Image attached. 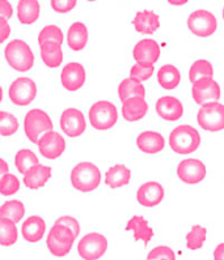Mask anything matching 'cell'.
I'll use <instances>...</instances> for the list:
<instances>
[{
    "label": "cell",
    "instance_id": "6da1fadb",
    "mask_svg": "<svg viewBox=\"0 0 224 260\" xmlns=\"http://www.w3.org/2000/svg\"><path fill=\"white\" fill-rule=\"evenodd\" d=\"M70 181L72 187L79 192H91L100 186L101 172L93 162L83 161L71 170Z\"/></svg>",
    "mask_w": 224,
    "mask_h": 260
},
{
    "label": "cell",
    "instance_id": "7a4b0ae2",
    "mask_svg": "<svg viewBox=\"0 0 224 260\" xmlns=\"http://www.w3.org/2000/svg\"><path fill=\"white\" fill-rule=\"evenodd\" d=\"M169 145L178 154H190L201 145V135L189 124L177 125L169 135Z\"/></svg>",
    "mask_w": 224,
    "mask_h": 260
},
{
    "label": "cell",
    "instance_id": "3957f363",
    "mask_svg": "<svg viewBox=\"0 0 224 260\" xmlns=\"http://www.w3.org/2000/svg\"><path fill=\"white\" fill-rule=\"evenodd\" d=\"M4 56L11 68L19 72H26L34 64V54L31 46L22 40L11 41L4 49Z\"/></svg>",
    "mask_w": 224,
    "mask_h": 260
},
{
    "label": "cell",
    "instance_id": "277c9868",
    "mask_svg": "<svg viewBox=\"0 0 224 260\" xmlns=\"http://www.w3.org/2000/svg\"><path fill=\"white\" fill-rule=\"evenodd\" d=\"M91 125L97 131H107L118 122V110L110 101H97L88 111Z\"/></svg>",
    "mask_w": 224,
    "mask_h": 260
},
{
    "label": "cell",
    "instance_id": "5b68a950",
    "mask_svg": "<svg viewBox=\"0 0 224 260\" xmlns=\"http://www.w3.org/2000/svg\"><path fill=\"white\" fill-rule=\"evenodd\" d=\"M54 129V123L46 111L42 109H32L24 118V132L26 138L37 144L38 140L46 132Z\"/></svg>",
    "mask_w": 224,
    "mask_h": 260
},
{
    "label": "cell",
    "instance_id": "8992f818",
    "mask_svg": "<svg viewBox=\"0 0 224 260\" xmlns=\"http://www.w3.org/2000/svg\"><path fill=\"white\" fill-rule=\"evenodd\" d=\"M186 24L189 30L201 38L211 37L218 29V20L215 15L206 10H197L191 12Z\"/></svg>",
    "mask_w": 224,
    "mask_h": 260
},
{
    "label": "cell",
    "instance_id": "52a82bcc",
    "mask_svg": "<svg viewBox=\"0 0 224 260\" xmlns=\"http://www.w3.org/2000/svg\"><path fill=\"white\" fill-rule=\"evenodd\" d=\"M198 124L210 132L224 129V105L219 102H209L203 105L197 115Z\"/></svg>",
    "mask_w": 224,
    "mask_h": 260
},
{
    "label": "cell",
    "instance_id": "ba28073f",
    "mask_svg": "<svg viewBox=\"0 0 224 260\" xmlns=\"http://www.w3.org/2000/svg\"><path fill=\"white\" fill-rule=\"evenodd\" d=\"M107 250V239L100 233H88L77 243V254L84 260H98Z\"/></svg>",
    "mask_w": 224,
    "mask_h": 260
},
{
    "label": "cell",
    "instance_id": "9c48e42d",
    "mask_svg": "<svg viewBox=\"0 0 224 260\" xmlns=\"http://www.w3.org/2000/svg\"><path fill=\"white\" fill-rule=\"evenodd\" d=\"M8 95L16 106H28L37 97V84L31 77H17L11 84Z\"/></svg>",
    "mask_w": 224,
    "mask_h": 260
},
{
    "label": "cell",
    "instance_id": "30bf717a",
    "mask_svg": "<svg viewBox=\"0 0 224 260\" xmlns=\"http://www.w3.org/2000/svg\"><path fill=\"white\" fill-rule=\"evenodd\" d=\"M62 131L70 138H79L86 132L87 122L84 118V114L75 107L66 109L61 115L59 120Z\"/></svg>",
    "mask_w": 224,
    "mask_h": 260
},
{
    "label": "cell",
    "instance_id": "8fae6325",
    "mask_svg": "<svg viewBox=\"0 0 224 260\" xmlns=\"http://www.w3.org/2000/svg\"><path fill=\"white\" fill-rule=\"evenodd\" d=\"M191 94L197 105L203 106L209 102H218L220 98V86L212 77H205L193 84Z\"/></svg>",
    "mask_w": 224,
    "mask_h": 260
},
{
    "label": "cell",
    "instance_id": "7c38bea8",
    "mask_svg": "<svg viewBox=\"0 0 224 260\" xmlns=\"http://www.w3.org/2000/svg\"><path fill=\"white\" fill-rule=\"evenodd\" d=\"M87 81L86 68L81 63L71 61L63 67L61 72V84L67 92H76Z\"/></svg>",
    "mask_w": 224,
    "mask_h": 260
},
{
    "label": "cell",
    "instance_id": "4fadbf2b",
    "mask_svg": "<svg viewBox=\"0 0 224 260\" xmlns=\"http://www.w3.org/2000/svg\"><path fill=\"white\" fill-rule=\"evenodd\" d=\"M207 175V169L202 161L197 158H186L178 164L177 177L186 184H198Z\"/></svg>",
    "mask_w": 224,
    "mask_h": 260
},
{
    "label": "cell",
    "instance_id": "5bb4252c",
    "mask_svg": "<svg viewBox=\"0 0 224 260\" xmlns=\"http://www.w3.org/2000/svg\"><path fill=\"white\" fill-rule=\"evenodd\" d=\"M38 150L47 159H57L66 150V141L57 131H49L40 138L37 143Z\"/></svg>",
    "mask_w": 224,
    "mask_h": 260
},
{
    "label": "cell",
    "instance_id": "9a60e30c",
    "mask_svg": "<svg viewBox=\"0 0 224 260\" xmlns=\"http://www.w3.org/2000/svg\"><path fill=\"white\" fill-rule=\"evenodd\" d=\"M165 191L164 187L159 182H146L138 188L136 192V199L138 203L146 208H154L156 205L163 202Z\"/></svg>",
    "mask_w": 224,
    "mask_h": 260
},
{
    "label": "cell",
    "instance_id": "2e32d148",
    "mask_svg": "<svg viewBox=\"0 0 224 260\" xmlns=\"http://www.w3.org/2000/svg\"><path fill=\"white\" fill-rule=\"evenodd\" d=\"M155 107H156L157 115L166 122H176L184 116V105L173 95L159 98Z\"/></svg>",
    "mask_w": 224,
    "mask_h": 260
},
{
    "label": "cell",
    "instance_id": "e0dca14e",
    "mask_svg": "<svg viewBox=\"0 0 224 260\" xmlns=\"http://www.w3.org/2000/svg\"><path fill=\"white\" fill-rule=\"evenodd\" d=\"M160 54H161L160 45L151 38H145V40L139 41L132 50V58L135 59L136 63L155 64L159 60Z\"/></svg>",
    "mask_w": 224,
    "mask_h": 260
},
{
    "label": "cell",
    "instance_id": "ac0fdd59",
    "mask_svg": "<svg viewBox=\"0 0 224 260\" xmlns=\"http://www.w3.org/2000/svg\"><path fill=\"white\" fill-rule=\"evenodd\" d=\"M136 147L146 154H156L165 147V139L156 131H143L136 138Z\"/></svg>",
    "mask_w": 224,
    "mask_h": 260
},
{
    "label": "cell",
    "instance_id": "d6986e66",
    "mask_svg": "<svg viewBox=\"0 0 224 260\" xmlns=\"http://www.w3.org/2000/svg\"><path fill=\"white\" fill-rule=\"evenodd\" d=\"M46 233V222L40 216H31L24 221L21 226V236L29 243H37Z\"/></svg>",
    "mask_w": 224,
    "mask_h": 260
},
{
    "label": "cell",
    "instance_id": "ffe728a7",
    "mask_svg": "<svg viewBox=\"0 0 224 260\" xmlns=\"http://www.w3.org/2000/svg\"><path fill=\"white\" fill-rule=\"evenodd\" d=\"M148 111V104L143 97H131L122 102V116L127 122L143 119Z\"/></svg>",
    "mask_w": 224,
    "mask_h": 260
},
{
    "label": "cell",
    "instance_id": "44dd1931",
    "mask_svg": "<svg viewBox=\"0 0 224 260\" xmlns=\"http://www.w3.org/2000/svg\"><path fill=\"white\" fill-rule=\"evenodd\" d=\"M132 25L139 33L151 36L160 28V17L152 11H139L132 20Z\"/></svg>",
    "mask_w": 224,
    "mask_h": 260
},
{
    "label": "cell",
    "instance_id": "7402d4cb",
    "mask_svg": "<svg viewBox=\"0 0 224 260\" xmlns=\"http://www.w3.org/2000/svg\"><path fill=\"white\" fill-rule=\"evenodd\" d=\"M52 170L50 166L46 165H38L33 166V168L29 170L26 174L24 175V184L31 190H38L41 187H43L45 184L49 182V179L51 178Z\"/></svg>",
    "mask_w": 224,
    "mask_h": 260
},
{
    "label": "cell",
    "instance_id": "603a6c76",
    "mask_svg": "<svg viewBox=\"0 0 224 260\" xmlns=\"http://www.w3.org/2000/svg\"><path fill=\"white\" fill-rule=\"evenodd\" d=\"M127 232H132L135 241H142L147 246L154 237V229L148 225L147 220L143 216H132L126 225Z\"/></svg>",
    "mask_w": 224,
    "mask_h": 260
},
{
    "label": "cell",
    "instance_id": "cb8c5ba5",
    "mask_svg": "<svg viewBox=\"0 0 224 260\" xmlns=\"http://www.w3.org/2000/svg\"><path fill=\"white\" fill-rule=\"evenodd\" d=\"M130 181H131V172L126 165H122V164L111 166L105 174V184L110 188L127 186Z\"/></svg>",
    "mask_w": 224,
    "mask_h": 260
},
{
    "label": "cell",
    "instance_id": "d4e9b609",
    "mask_svg": "<svg viewBox=\"0 0 224 260\" xmlns=\"http://www.w3.org/2000/svg\"><path fill=\"white\" fill-rule=\"evenodd\" d=\"M88 28L83 22H74L68 28L67 43L68 47L74 51H81L88 43Z\"/></svg>",
    "mask_w": 224,
    "mask_h": 260
},
{
    "label": "cell",
    "instance_id": "484cf974",
    "mask_svg": "<svg viewBox=\"0 0 224 260\" xmlns=\"http://www.w3.org/2000/svg\"><path fill=\"white\" fill-rule=\"evenodd\" d=\"M41 59L43 64L49 68L61 67L63 61V49L62 43L58 42H46L41 46Z\"/></svg>",
    "mask_w": 224,
    "mask_h": 260
},
{
    "label": "cell",
    "instance_id": "4316f807",
    "mask_svg": "<svg viewBox=\"0 0 224 260\" xmlns=\"http://www.w3.org/2000/svg\"><path fill=\"white\" fill-rule=\"evenodd\" d=\"M41 6L37 0H20L17 3V19L21 24L32 25L40 17Z\"/></svg>",
    "mask_w": 224,
    "mask_h": 260
},
{
    "label": "cell",
    "instance_id": "83f0119b",
    "mask_svg": "<svg viewBox=\"0 0 224 260\" xmlns=\"http://www.w3.org/2000/svg\"><path fill=\"white\" fill-rule=\"evenodd\" d=\"M157 83L165 90H172L181 83V74L173 64H165L157 71Z\"/></svg>",
    "mask_w": 224,
    "mask_h": 260
},
{
    "label": "cell",
    "instance_id": "f1b7e54d",
    "mask_svg": "<svg viewBox=\"0 0 224 260\" xmlns=\"http://www.w3.org/2000/svg\"><path fill=\"white\" fill-rule=\"evenodd\" d=\"M118 95L122 102L131 97H146V88L143 84L139 83L138 80H134L131 77L122 80L118 86Z\"/></svg>",
    "mask_w": 224,
    "mask_h": 260
},
{
    "label": "cell",
    "instance_id": "f546056e",
    "mask_svg": "<svg viewBox=\"0 0 224 260\" xmlns=\"http://www.w3.org/2000/svg\"><path fill=\"white\" fill-rule=\"evenodd\" d=\"M19 239L16 223L8 218H0V246L11 247Z\"/></svg>",
    "mask_w": 224,
    "mask_h": 260
},
{
    "label": "cell",
    "instance_id": "4dcf8cb0",
    "mask_svg": "<svg viewBox=\"0 0 224 260\" xmlns=\"http://www.w3.org/2000/svg\"><path fill=\"white\" fill-rule=\"evenodd\" d=\"M25 214V205L20 200H10L0 207V218H8L19 223Z\"/></svg>",
    "mask_w": 224,
    "mask_h": 260
},
{
    "label": "cell",
    "instance_id": "1f68e13d",
    "mask_svg": "<svg viewBox=\"0 0 224 260\" xmlns=\"http://www.w3.org/2000/svg\"><path fill=\"white\" fill-rule=\"evenodd\" d=\"M38 157L31 149L19 150L15 156V165L21 174H26L33 166L38 165Z\"/></svg>",
    "mask_w": 224,
    "mask_h": 260
},
{
    "label": "cell",
    "instance_id": "d6a6232c",
    "mask_svg": "<svg viewBox=\"0 0 224 260\" xmlns=\"http://www.w3.org/2000/svg\"><path fill=\"white\" fill-rule=\"evenodd\" d=\"M212 76H214V68H212L211 63L206 59H198L194 61L189 71V80L193 84L201 79Z\"/></svg>",
    "mask_w": 224,
    "mask_h": 260
},
{
    "label": "cell",
    "instance_id": "836d02e7",
    "mask_svg": "<svg viewBox=\"0 0 224 260\" xmlns=\"http://www.w3.org/2000/svg\"><path fill=\"white\" fill-rule=\"evenodd\" d=\"M207 238V230L201 225H194L190 232L186 234V247L189 250H200L205 245Z\"/></svg>",
    "mask_w": 224,
    "mask_h": 260
},
{
    "label": "cell",
    "instance_id": "e575fe53",
    "mask_svg": "<svg viewBox=\"0 0 224 260\" xmlns=\"http://www.w3.org/2000/svg\"><path fill=\"white\" fill-rule=\"evenodd\" d=\"M19 129V120L8 111H0V135L12 136Z\"/></svg>",
    "mask_w": 224,
    "mask_h": 260
},
{
    "label": "cell",
    "instance_id": "d590c367",
    "mask_svg": "<svg viewBox=\"0 0 224 260\" xmlns=\"http://www.w3.org/2000/svg\"><path fill=\"white\" fill-rule=\"evenodd\" d=\"M65 40V36H63V31L59 26L57 25H46L42 30L40 31V36H38V43L40 46H42L43 43L46 42H58L63 43Z\"/></svg>",
    "mask_w": 224,
    "mask_h": 260
},
{
    "label": "cell",
    "instance_id": "8d00e7d4",
    "mask_svg": "<svg viewBox=\"0 0 224 260\" xmlns=\"http://www.w3.org/2000/svg\"><path fill=\"white\" fill-rule=\"evenodd\" d=\"M20 179L12 173H7L0 178V195L11 196L19 192Z\"/></svg>",
    "mask_w": 224,
    "mask_h": 260
},
{
    "label": "cell",
    "instance_id": "74e56055",
    "mask_svg": "<svg viewBox=\"0 0 224 260\" xmlns=\"http://www.w3.org/2000/svg\"><path fill=\"white\" fill-rule=\"evenodd\" d=\"M46 245L50 252L57 257L66 256V255L70 254L71 248H72V245H68V243H66V242L55 238V237L52 236L51 233H49V236H47Z\"/></svg>",
    "mask_w": 224,
    "mask_h": 260
},
{
    "label": "cell",
    "instance_id": "f35d334b",
    "mask_svg": "<svg viewBox=\"0 0 224 260\" xmlns=\"http://www.w3.org/2000/svg\"><path fill=\"white\" fill-rule=\"evenodd\" d=\"M155 72L154 64H148V63H136L130 70V77L134 80H138L139 83L142 81H147Z\"/></svg>",
    "mask_w": 224,
    "mask_h": 260
},
{
    "label": "cell",
    "instance_id": "ab89813d",
    "mask_svg": "<svg viewBox=\"0 0 224 260\" xmlns=\"http://www.w3.org/2000/svg\"><path fill=\"white\" fill-rule=\"evenodd\" d=\"M50 233H51L55 238L66 242L68 245H74L75 239H76V237H75V234L72 233V230L68 229L65 225H61V223H54L51 229H50Z\"/></svg>",
    "mask_w": 224,
    "mask_h": 260
},
{
    "label": "cell",
    "instance_id": "60d3db41",
    "mask_svg": "<svg viewBox=\"0 0 224 260\" xmlns=\"http://www.w3.org/2000/svg\"><path fill=\"white\" fill-rule=\"evenodd\" d=\"M147 260H176V254L168 246H157L148 252Z\"/></svg>",
    "mask_w": 224,
    "mask_h": 260
},
{
    "label": "cell",
    "instance_id": "b9f144b4",
    "mask_svg": "<svg viewBox=\"0 0 224 260\" xmlns=\"http://www.w3.org/2000/svg\"><path fill=\"white\" fill-rule=\"evenodd\" d=\"M76 0H51L50 6L55 12L58 13H68L76 7Z\"/></svg>",
    "mask_w": 224,
    "mask_h": 260
},
{
    "label": "cell",
    "instance_id": "7bdbcfd3",
    "mask_svg": "<svg viewBox=\"0 0 224 260\" xmlns=\"http://www.w3.org/2000/svg\"><path fill=\"white\" fill-rule=\"evenodd\" d=\"M55 223L65 225V226H67L68 229L72 230V233L75 234V237L79 236V233H80L79 221H77L75 217H72V216H62V217H59L58 220L55 221Z\"/></svg>",
    "mask_w": 224,
    "mask_h": 260
},
{
    "label": "cell",
    "instance_id": "ee69618b",
    "mask_svg": "<svg viewBox=\"0 0 224 260\" xmlns=\"http://www.w3.org/2000/svg\"><path fill=\"white\" fill-rule=\"evenodd\" d=\"M11 36V26L8 24V20L4 17H0V43H3L4 41L8 40Z\"/></svg>",
    "mask_w": 224,
    "mask_h": 260
},
{
    "label": "cell",
    "instance_id": "f6af8a7d",
    "mask_svg": "<svg viewBox=\"0 0 224 260\" xmlns=\"http://www.w3.org/2000/svg\"><path fill=\"white\" fill-rule=\"evenodd\" d=\"M13 16V8L12 4L7 0H0V17H4V19H11Z\"/></svg>",
    "mask_w": 224,
    "mask_h": 260
},
{
    "label": "cell",
    "instance_id": "bcb514c9",
    "mask_svg": "<svg viewBox=\"0 0 224 260\" xmlns=\"http://www.w3.org/2000/svg\"><path fill=\"white\" fill-rule=\"evenodd\" d=\"M214 260H224V243H219L214 250Z\"/></svg>",
    "mask_w": 224,
    "mask_h": 260
},
{
    "label": "cell",
    "instance_id": "7dc6e473",
    "mask_svg": "<svg viewBox=\"0 0 224 260\" xmlns=\"http://www.w3.org/2000/svg\"><path fill=\"white\" fill-rule=\"evenodd\" d=\"M10 173V166L7 164V161H4L3 158H0V178L3 177L4 174Z\"/></svg>",
    "mask_w": 224,
    "mask_h": 260
},
{
    "label": "cell",
    "instance_id": "c3c4849f",
    "mask_svg": "<svg viewBox=\"0 0 224 260\" xmlns=\"http://www.w3.org/2000/svg\"><path fill=\"white\" fill-rule=\"evenodd\" d=\"M169 3L172 4V6H182V4H186V0H181V2H173V0H171Z\"/></svg>",
    "mask_w": 224,
    "mask_h": 260
},
{
    "label": "cell",
    "instance_id": "681fc988",
    "mask_svg": "<svg viewBox=\"0 0 224 260\" xmlns=\"http://www.w3.org/2000/svg\"><path fill=\"white\" fill-rule=\"evenodd\" d=\"M2 101H3V88L0 85V104H2Z\"/></svg>",
    "mask_w": 224,
    "mask_h": 260
},
{
    "label": "cell",
    "instance_id": "f907efd6",
    "mask_svg": "<svg viewBox=\"0 0 224 260\" xmlns=\"http://www.w3.org/2000/svg\"><path fill=\"white\" fill-rule=\"evenodd\" d=\"M223 20H224V8H223Z\"/></svg>",
    "mask_w": 224,
    "mask_h": 260
}]
</instances>
